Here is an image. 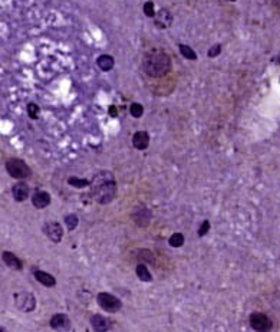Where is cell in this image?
Masks as SVG:
<instances>
[{"instance_id": "obj_1", "label": "cell", "mask_w": 280, "mask_h": 332, "mask_svg": "<svg viewBox=\"0 0 280 332\" xmlns=\"http://www.w3.org/2000/svg\"><path fill=\"white\" fill-rule=\"evenodd\" d=\"M91 193L99 204H109L117 197V181L111 171L102 170L91 180Z\"/></svg>"}, {"instance_id": "obj_2", "label": "cell", "mask_w": 280, "mask_h": 332, "mask_svg": "<svg viewBox=\"0 0 280 332\" xmlns=\"http://www.w3.org/2000/svg\"><path fill=\"white\" fill-rule=\"evenodd\" d=\"M142 69L151 78H162L171 71V58L164 50H151L142 59Z\"/></svg>"}, {"instance_id": "obj_3", "label": "cell", "mask_w": 280, "mask_h": 332, "mask_svg": "<svg viewBox=\"0 0 280 332\" xmlns=\"http://www.w3.org/2000/svg\"><path fill=\"white\" fill-rule=\"evenodd\" d=\"M6 171L10 174V177L17 179V180H23L28 179L32 174L30 167L20 158H9L6 161Z\"/></svg>"}, {"instance_id": "obj_4", "label": "cell", "mask_w": 280, "mask_h": 332, "mask_svg": "<svg viewBox=\"0 0 280 332\" xmlns=\"http://www.w3.org/2000/svg\"><path fill=\"white\" fill-rule=\"evenodd\" d=\"M96 301H98V305L102 308L105 312H108V314H115V312H118L119 309L122 308V302L119 301L117 296H114V295H111L108 292L98 293Z\"/></svg>"}, {"instance_id": "obj_5", "label": "cell", "mask_w": 280, "mask_h": 332, "mask_svg": "<svg viewBox=\"0 0 280 332\" xmlns=\"http://www.w3.org/2000/svg\"><path fill=\"white\" fill-rule=\"evenodd\" d=\"M16 308L22 312H32L36 309V298L30 292H17L13 296Z\"/></svg>"}, {"instance_id": "obj_6", "label": "cell", "mask_w": 280, "mask_h": 332, "mask_svg": "<svg viewBox=\"0 0 280 332\" xmlns=\"http://www.w3.org/2000/svg\"><path fill=\"white\" fill-rule=\"evenodd\" d=\"M250 327L254 331L266 332L270 331L273 328V322H272V319L267 317L266 314L253 312L250 315Z\"/></svg>"}, {"instance_id": "obj_7", "label": "cell", "mask_w": 280, "mask_h": 332, "mask_svg": "<svg viewBox=\"0 0 280 332\" xmlns=\"http://www.w3.org/2000/svg\"><path fill=\"white\" fill-rule=\"evenodd\" d=\"M44 233L53 243H59L63 237V229L58 222H47L44 225Z\"/></svg>"}, {"instance_id": "obj_8", "label": "cell", "mask_w": 280, "mask_h": 332, "mask_svg": "<svg viewBox=\"0 0 280 332\" xmlns=\"http://www.w3.org/2000/svg\"><path fill=\"white\" fill-rule=\"evenodd\" d=\"M151 217H152L151 210L147 209V207H144V206H140V207L133 213L134 223L140 227H147L148 225L151 223Z\"/></svg>"}, {"instance_id": "obj_9", "label": "cell", "mask_w": 280, "mask_h": 332, "mask_svg": "<svg viewBox=\"0 0 280 332\" xmlns=\"http://www.w3.org/2000/svg\"><path fill=\"white\" fill-rule=\"evenodd\" d=\"M154 23L160 29H168L173 25V15L167 9H160L154 17Z\"/></svg>"}, {"instance_id": "obj_10", "label": "cell", "mask_w": 280, "mask_h": 332, "mask_svg": "<svg viewBox=\"0 0 280 332\" xmlns=\"http://www.w3.org/2000/svg\"><path fill=\"white\" fill-rule=\"evenodd\" d=\"M49 325L56 331H68L71 328V321H69L68 315H65V314H56V315L50 318Z\"/></svg>"}, {"instance_id": "obj_11", "label": "cell", "mask_w": 280, "mask_h": 332, "mask_svg": "<svg viewBox=\"0 0 280 332\" xmlns=\"http://www.w3.org/2000/svg\"><path fill=\"white\" fill-rule=\"evenodd\" d=\"M30 194V189L29 186L26 184V183H23V181H19V183H16L15 186L12 187V196L15 198L16 201H19V203H22V201H25Z\"/></svg>"}, {"instance_id": "obj_12", "label": "cell", "mask_w": 280, "mask_h": 332, "mask_svg": "<svg viewBox=\"0 0 280 332\" xmlns=\"http://www.w3.org/2000/svg\"><path fill=\"white\" fill-rule=\"evenodd\" d=\"M50 194L47 191L44 190H36L32 196V204L36 207V209H45L50 204Z\"/></svg>"}, {"instance_id": "obj_13", "label": "cell", "mask_w": 280, "mask_h": 332, "mask_svg": "<svg viewBox=\"0 0 280 332\" xmlns=\"http://www.w3.org/2000/svg\"><path fill=\"white\" fill-rule=\"evenodd\" d=\"M33 276H35V279H36L41 285H44V286L46 287H53L56 285V279H55V276H52V275L47 273V272L35 269V271H33Z\"/></svg>"}, {"instance_id": "obj_14", "label": "cell", "mask_w": 280, "mask_h": 332, "mask_svg": "<svg viewBox=\"0 0 280 332\" xmlns=\"http://www.w3.org/2000/svg\"><path fill=\"white\" fill-rule=\"evenodd\" d=\"M133 145L137 150H147L149 145V136L145 131H137L133 136Z\"/></svg>"}, {"instance_id": "obj_15", "label": "cell", "mask_w": 280, "mask_h": 332, "mask_svg": "<svg viewBox=\"0 0 280 332\" xmlns=\"http://www.w3.org/2000/svg\"><path fill=\"white\" fill-rule=\"evenodd\" d=\"M91 325L95 331H109L111 330V321H108L106 318L102 317V315H92L91 318Z\"/></svg>"}, {"instance_id": "obj_16", "label": "cell", "mask_w": 280, "mask_h": 332, "mask_svg": "<svg viewBox=\"0 0 280 332\" xmlns=\"http://www.w3.org/2000/svg\"><path fill=\"white\" fill-rule=\"evenodd\" d=\"M1 259H3V262L10 268V269H15V271H22V268H23V263H22V260L19 259V257L16 256L15 253H12V252H3L1 253Z\"/></svg>"}, {"instance_id": "obj_17", "label": "cell", "mask_w": 280, "mask_h": 332, "mask_svg": "<svg viewBox=\"0 0 280 332\" xmlns=\"http://www.w3.org/2000/svg\"><path fill=\"white\" fill-rule=\"evenodd\" d=\"M96 65H98V68L101 71H103V72H109L114 68V65H115V59L111 55H101L96 59Z\"/></svg>"}, {"instance_id": "obj_18", "label": "cell", "mask_w": 280, "mask_h": 332, "mask_svg": "<svg viewBox=\"0 0 280 332\" xmlns=\"http://www.w3.org/2000/svg\"><path fill=\"white\" fill-rule=\"evenodd\" d=\"M135 273H137V276L141 282H151L152 281V276H151V273H149L145 265H137Z\"/></svg>"}, {"instance_id": "obj_19", "label": "cell", "mask_w": 280, "mask_h": 332, "mask_svg": "<svg viewBox=\"0 0 280 332\" xmlns=\"http://www.w3.org/2000/svg\"><path fill=\"white\" fill-rule=\"evenodd\" d=\"M184 241H186V237H184V235L183 233H174V235H171V237L168 239V243H170V246L171 247H181L183 244H184Z\"/></svg>"}, {"instance_id": "obj_20", "label": "cell", "mask_w": 280, "mask_h": 332, "mask_svg": "<svg viewBox=\"0 0 280 332\" xmlns=\"http://www.w3.org/2000/svg\"><path fill=\"white\" fill-rule=\"evenodd\" d=\"M178 47H180L181 55H183L186 59H188V60L197 59V53H195V52H194V50H192L191 47H190L188 45H180Z\"/></svg>"}, {"instance_id": "obj_21", "label": "cell", "mask_w": 280, "mask_h": 332, "mask_svg": "<svg viewBox=\"0 0 280 332\" xmlns=\"http://www.w3.org/2000/svg\"><path fill=\"white\" fill-rule=\"evenodd\" d=\"M68 183L71 186H74L76 189H84V187H88L91 186V181L87 180V179H78V177H69L68 179Z\"/></svg>"}, {"instance_id": "obj_22", "label": "cell", "mask_w": 280, "mask_h": 332, "mask_svg": "<svg viewBox=\"0 0 280 332\" xmlns=\"http://www.w3.org/2000/svg\"><path fill=\"white\" fill-rule=\"evenodd\" d=\"M78 223H79V219H78V216L74 214V213H71V214H68L65 217V225L68 226L69 230H75L76 226H78Z\"/></svg>"}, {"instance_id": "obj_23", "label": "cell", "mask_w": 280, "mask_h": 332, "mask_svg": "<svg viewBox=\"0 0 280 332\" xmlns=\"http://www.w3.org/2000/svg\"><path fill=\"white\" fill-rule=\"evenodd\" d=\"M130 112H131V115H133L134 118H141L142 114H144V106L141 105V104L134 102V104H131V106H130Z\"/></svg>"}, {"instance_id": "obj_24", "label": "cell", "mask_w": 280, "mask_h": 332, "mask_svg": "<svg viewBox=\"0 0 280 332\" xmlns=\"http://www.w3.org/2000/svg\"><path fill=\"white\" fill-rule=\"evenodd\" d=\"M39 111H41V108L36 104H33V102L28 104V115L32 120H38L39 118Z\"/></svg>"}, {"instance_id": "obj_25", "label": "cell", "mask_w": 280, "mask_h": 332, "mask_svg": "<svg viewBox=\"0 0 280 332\" xmlns=\"http://www.w3.org/2000/svg\"><path fill=\"white\" fill-rule=\"evenodd\" d=\"M144 13L148 17H155V15H157L155 13V9H154V3L151 0H148V1L144 3Z\"/></svg>"}, {"instance_id": "obj_26", "label": "cell", "mask_w": 280, "mask_h": 332, "mask_svg": "<svg viewBox=\"0 0 280 332\" xmlns=\"http://www.w3.org/2000/svg\"><path fill=\"white\" fill-rule=\"evenodd\" d=\"M210 222L208 220H204L201 225H200V227H198V230H197V235L200 236V237H204L207 233L210 232Z\"/></svg>"}, {"instance_id": "obj_27", "label": "cell", "mask_w": 280, "mask_h": 332, "mask_svg": "<svg viewBox=\"0 0 280 332\" xmlns=\"http://www.w3.org/2000/svg\"><path fill=\"white\" fill-rule=\"evenodd\" d=\"M220 53H221L220 44H216V45H213L210 49H208V56H210V58H216V56H219Z\"/></svg>"}, {"instance_id": "obj_28", "label": "cell", "mask_w": 280, "mask_h": 332, "mask_svg": "<svg viewBox=\"0 0 280 332\" xmlns=\"http://www.w3.org/2000/svg\"><path fill=\"white\" fill-rule=\"evenodd\" d=\"M109 115H111V117H118V111H117V106H114V105L109 106Z\"/></svg>"}, {"instance_id": "obj_29", "label": "cell", "mask_w": 280, "mask_h": 332, "mask_svg": "<svg viewBox=\"0 0 280 332\" xmlns=\"http://www.w3.org/2000/svg\"><path fill=\"white\" fill-rule=\"evenodd\" d=\"M273 3H275L276 6H279L280 7V0H273Z\"/></svg>"}, {"instance_id": "obj_30", "label": "cell", "mask_w": 280, "mask_h": 332, "mask_svg": "<svg viewBox=\"0 0 280 332\" xmlns=\"http://www.w3.org/2000/svg\"><path fill=\"white\" fill-rule=\"evenodd\" d=\"M227 1H236V0H227Z\"/></svg>"}]
</instances>
